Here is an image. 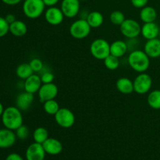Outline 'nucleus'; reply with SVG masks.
I'll return each instance as SVG.
<instances>
[{
  "instance_id": "obj_1",
  "label": "nucleus",
  "mask_w": 160,
  "mask_h": 160,
  "mask_svg": "<svg viewBox=\"0 0 160 160\" xmlns=\"http://www.w3.org/2000/svg\"><path fill=\"white\" fill-rule=\"evenodd\" d=\"M1 117L3 126L7 129L15 131L23 125V115L17 106H9L5 109Z\"/></svg>"
},
{
  "instance_id": "obj_2",
  "label": "nucleus",
  "mask_w": 160,
  "mask_h": 160,
  "mask_svg": "<svg viewBox=\"0 0 160 160\" xmlns=\"http://www.w3.org/2000/svg\"><path fill=\"white\" fill-rule=\"evenodd\" d=\"M128 62L132 70L138 73H145L150 66V58L144 50L135 49L130 52Z\"/></svg>"
},
{
  "instance_id": "obj_3",
  "label": "nucleus",
  "mask_w": 160,
  "mask_h": 160,
  "mask_svg": "<svg viewBox=\"0 0 160 160\" xmlns=\"http://www.w3.org/2000/svg\"><path fill=\"white\" fill-rule=\"evenodd\" d=\"M22 9L23 14L28 18L34 20L45 12V5L43 0H24Z\"/></svg>"
},
{
  "instance_id": "obj_4",
  "label": "nucleus",
  "mask_w": 160,
  "mask_h": 160,
  "mask_svg": "<svg viewBox=\"0 0 160 160\" xmlns=\"http://www.w3.org/2000/svg\"><path fill=\"white\" fill-rule=\"evenodd\" d=\"M90 52L95 59L104 60L110 55V44L106 39H95L91 43Z\"/></svg>"
},
{
  "instance_id": "obj_5",
  "label": "nucleus",
  "mask_w": 160,
  "mask_h": 160,
  "mask_svg": "<svg viewBox=\"0 0 160 160\" xmlns=\"http://www.w3.org/2000/svg\"><path fill=\"white\" fill-rule=\"evenodd\" d=\"M70 34L75 39H84L90 34L92 28L84 18L78 19L71 23Z\"/></svg>"
},
{
  "instance_id": "obj_6",
  "label": "nucleus",
  "mask_w": 160,
  "mask_h": 160,
  "mask_svg": "<svg viewBox=\"0 0 160 160\" xmlns=\"http://www.w3.org/2000/svg\"><path fill=\"white\" fill-rule=\"evenodd\" d=\"M142 26L134 19H125L120 26L121 34L128 39L136 38L141 34Z\"/></svg>"
},
{
  "instance_id": "obj_7",
  "label": "nucleus",
  "mask_w": 160,
  "mask_h": 160,
  "mask_svg": "<svg viewBox=\"0 0 160 160\" xmlns=\"http://www.w3.org/2000/svg\"><path fill=\"white\" fill-rule=\"evenodd\" d=\"M134 91L139 95H145L150 92L152 86V79L145 73H140L133 81Z\"/></svg>"
},
{
  "instance_id": "obj_8",
  "label": "nucleus",
  "mask_w": 160,
  "mask_h": 160,
  "mask_svg": "<svg viewBox=\"0 0 160 160\" xmlns=\"http://www.w3.org/2000/svg\"><path fill=\"white\" fill-rule=\"evenodd\" d=\"M54 117L56 123L62 128H70L75 123L74 113L67 108H60Z\"/></svg>"
},
{
  "instance_id": "obj_9",
  "label": "nucleus",
  "mask_w": 160,
  "mask_h": 160,
  "mask_svg": "<svg viewBox=\"0 0 160 160\" xmlns=\"http://www.w3.org/2000/svg\"><path fill=\"white\" fill-rule=\"evenodd\" d=\"M58 93H59V89L57 85L53 82L49 84H42L38 92L39 100L42 103L48 100L55 99Z\"/></svg>"
},
{
  "instance_id": "obj_10",
  "label": "nucleus",
  "mask_w": 160,
  "mask_h": 160,
  "mask_svg": "<svg viewBox=\"0 0 160 160\" xmlns=\"http://www.w3.org/2000/svg\"><path fill=\"white\" fill-rule=\"evenodd\" d=\"M44 16L47 23L52 26H58L62 23L65 17L60 8L56 6L48 7L44 12Z\"/></svg>"
},
{
  "instance_id": "obj_11",
  "label": "nucleus",
  "mask_w": 160,
  "mask_h": 160,
  "mask_svg": "<svg viewBox=\"0 0 160 160\" xmlns=\"http://www.w3.org/2000/svg\"><path fill=\"white\" fill-rule=\"evenodd\" d=\"M80 0H62L60 9L65 17L73 18L79 13L81 9Z\"/></svg>"
},
{
  "instance_id": "obj_12",
  "label": "nucleus",
  "mask_w": 160,
  "mask_h": 160,
  "mask_svg": "<svg viewBox=\"0 0 160 160\" xmlns=\"http://www.w3.org/2000/svg\"><path fill=\"white\" fill-rule=\"evenodd\" d=\"M45 155L46 152L42 144L34 142L28 147L25 156L27 160H44Z\"/></svg>"
},
{
  "instance_id": "obj_13",
  "label": "nucleus",
  "mask_w": 160,
  "mask_h": 160,
  "mask_svg": "<svg viewBox=\"0 0 160 160\" xmlns=\"http://www.w3.org/2000/svg\"><path fill=\"white\" fill-rule=\"evenodd\" d=\"M17 138L14 131L6 128L0 129V148H8L12 147L16 143Z\"/></svg>"
},
{
  "instance_id": "obj_14",
  "label": "nucleus",
  "mask_w": 160,
  "mask_h": 160,
  "mask_svg": "<svg viewBox=\"0 0 160 160\" xmlns=\"http://www.w3.org/2000/svg\"><path fill=\"white\" fill-rule=\"evenodd\" d=\"M42 85V82L40 75L37 74V73H33L31 76L24 80L23 89L25 92L34 95L35 93H38Z\"/></svg>"
},
{
  "instance_id": "obj_15",
  "label": "nucleus",
  "mask_w": 160,
  "mask_h": 160,
  "mask_svg": "<svg viewBox=\"0 0 160 160\" xmlns=\"http://www.w3.org/2000/svg\"><path fill=\"white\" fill-rule=\"evenodd\" d=\"M160 28L156 22L144 23L141 28V34L146 40L156 38L159 37Z\"/></svg>"
},
{
  "instance_id": "obj_16",
  "label": "nucleus",
  "mask_w": 160,
  "mask_h": 160,
  "mask_svg": "<svg viewBox=\"0 0 160 160\" xmlns=\"http://www.w3.org/2000/svg\"><path fill=\"white\" fill-rule=\"evenodd\" d=\"M44 149H45L46 154L51 155V156H56L62 152V144L60 141L54 138H48L43 144H42Z\"/></svg>"
},
{
  "instance_id": "obj_17",
  "label": "nucleus",
  "mask_w": 160,
  "mask_h": 160,
  "mask_svg": "<svg viewBox=\"0 0 160 160\" xmlns=\"http://www.w3.org/2000/svg\"><path fill=\"white\" fill-rule=\"evenodd\" d=\"M144 52L148 55L149 58L156 59L160 57V38L147 40L144 45Z\"/></svg>"
},
{
  "instance_id": "obj_18",
  "label": "nucleus",
  "mask_w": 160,
  "mask_h": 160,
  "mask_svg": "<svg viewBox=\"0 0 160 160\" xmlns=\"http://www.w3.org/2000/svg\"><path fill=\"white\" fill-rule=\"evenodd\" d=\"M33 102H34V95L24 91L17 95L16 98V106L21 111H26L29 109Z\"/></svg>"
},
{
  "instance_id": "obj_19",
  "label": "nucleus",
  "mask_w": 160,
  "mask_h": 160,
  "mask_svg": "<svg viewBox=\"0 0 160 160\" xmlns=\"http://www.w3.org/2000/svg\"><path fill=\"white\" fill-rule=\"evenodd\" d=\"M128 51V44L123 40L114 41L110 44V54L120 58L124 56Z\"/></svg>"
},
{
  "instance_id": "obj_20",
  "label": "nucleus",
  "mask_w": 160,
  "mask_h": 160,
  "mask_svg": "<svg viewBox=\"0 0 160 160\" xmlns=\"http://www.w3.org/2000/svg\"><path fill=\"white\" fill-rule=\"evenodd\" d=\"M116 87L117 90L122 94L129 95L134 91V83L128 78H119L116 83Z\"/></svg>"
},
{
  "instance_id": "obj_21",
  "label": "nucleus",
  "mask_w": 160,
  "mask_h": 160,
  "mask_svg": "<svg viewBox=\"0 0 160 160\" xmlns=\"http://www.w3.org/2000/svg\"><path fill=\"white\" fill-rule=\"evenodd\" d=\"M139 17H140L141 20L143 23L155 22L157 18V12H156V9L152 6H145V7L141 9Z\"/></svg>"
},
{
  "instance_id": "obj_22",
  "label": "nucleus",
  "mask_w": 160,
  "mask_h": 160,
  "mask_svg": "<svg viewBox=\"0 0 160 160\" xmlns=\"http://www.w3.org/2000/svg\"><path fill=\"white\" fill-rule=\"evenodd\" d=\"M9 32L15 37H23L28 32V26L22 20H15L9 24Z\"/></svg>"
},
{
  "instance_id": "obj_23",
  "label": "nucleus",
  "mask_w": 160,
  "mask_h": 160,
  "mask_svg": "<svg viewBox=\"0 0 160 160\" xmlns=\"http://www.w3.org/2000/svg\"><path fill=\"white\" fill-rule=\"evenodd\" d=\"M85 19L92 28H99L104 22V17L98 11H92L89 12Z\"/></svg>"
},
{
  "instance_id": "obj_24",
  "label": "nucleus",
  "mask_w": 160,
  "mask_h": 160,
  "mask_svg": "<svg viewBox=\"0 0 160 160\" xmlns=\"http://www.w3.org/2000/svg\"><path fill=\"white\" fill-rule=\"evenodd\" d=\"M148 105L153 109H160V90L149 92L147 98Z\"/></svg>"
},
{
  "instance_id": "obj_25",
  "label": "nucleus",
  "mask_w": 160,
  "mask_h": 160,
  "mask_svg": "<svg viewBox=\"0 0 160 160\" xmlns=\"http://www.w3.org/2000/svg\"><path fill=\"white\" fill-rule=\"evenodd\" d=\"M34 71L29 63H21L16 69V74L20 79L26 80L33 74Z\"/></svg>"
},
{
  "instance_id": "obj_26",
  "label": "nucleus",
  "mask_w": 160,
  "mask_h": 160,
  "mask_svg": "<svg viewBox=\"0 0 160 160\" xmlns=\"http://www.w3.org/2000/svg\"><path fill=\"white\" fill-rule=\"evenodd\" d=\"M48 131L46 128L43 127L37 128L33 132V139L34 142L39 144H43L48 138Z\"/></svg>"
},
{
  "instance_id": "obj_27",
  "label": "nucleus",
  "mask_w": 160,
  "mask_h": 160,
  "mask_svg": "<svg viewBox=\"0 0 160 160\" xmlns=\"http://www.w3.org/2000/svg\"><path fill=\"white\" fill-rule=\"evenodd\" d=\"M43 109L44 111L48 115L55 116V114L59 111L60 107L56 99H51L43 102Z\"/></svg>"
},
{
  "instance_id": "obj_28",
  "label": "nucleus",
  "mask_w": 160,
  "mask_h": 160,
  "mask_svg": "<svg viewBox=\"0 0 160 160\" xmlns=\"http://www.w3.org/2000/svg\"><path fill=\"white\" fill-rule=\"evenodd\" d=\"M104 65L106 68L109 70H115L120 66V60L119 58L117 56H114L112 55H109L106 59H104Z\"/></svg>"
},
{
  "instance_id": "obj_29",
  "label": "nucleus",
  "mask_w": 160,
  "mask_h": 160,
  "mask_svg": "<svg viewBox=\"0 0 160 160\" xmlns=\"http://www.w3.org/2000/svg\"><path fill=\"white\" fill-rule=\"evenodd\" d=\"M125 15L123 12L120 10H115L109 15V20L111 23L117 26H120L121 23L125 20Z\"/></svg>"
},
{
  "instance_id": "obj_30",
  "label": "nucleus",
  "mask_w": 160,
  "mask_h": 160,
  "mask_svg": "<svg viewBox=\"0 0 160 160\" xmlns=\"http://www.w3.org/2000/svg\"><path fill=\"white\" fill-rule=\"evenodd\" d=\"M15 134L17 135V138L20 139V140H25L28 138L30 134L29 128L25 125H21L19 128H17L15 131Z\"/></svg>"
},
{
  "instance_id": "obj_31",
  "label": "nucleus",
  "mask_w": 160,
  "mask_h": 160,
  "mask_svg": "<svg viewBox=\"0 0 160 160\" xmlns=\"http://www.w3.org/2000/svg\"><path fill=\"white\" fill-rule=\"evenodd\" d=\"M31 69L33 70L34 73H40L44 69V64L42 61L38 58H34L31 59L29 62Z\"/></svg>"
},
{
  "instance_id": "obj_32",
  "label": "nucleus",
  "mask_w": 160,
  "mask_h": 160,
  "mask_svg": "<svg viewBox=\"0 0 160 160\" xmlns=\"http://www.w3.org/2000/svg\"><path fill=\"white\" fill-rule=\"evenodd\" d=\"M9 32V24L5 17H0V38H3Z\"/></svg>"
},
{
  "instance_id": "obj_33",
  "label": "nucleus",
  "mask_w": 160,
  "mask_h": 160,
  "mask_svg": "<svg viewBox=\"0 0 160 160\" xmlns=\"http://www.w3.org/2000/svg\"><path fill=\"white\" fill-rule=\"evenodd\" d=\"M41 80H42V84H49L52 83L55 79V75L50 71H44L40 75Z\"/></svg>"
},
{
  "instance_id": "obj_34",
  "label": "nucleus",
  "mask_w": 160,
  "mask_h": 160,
  "mask_svg": "<svg viewBox=\"0 0 160 160\" xmlns=\"http://www.w3.org/2000/svg\"><path fill=\"white\" fill-rule=\"evenodd\" d=\"M131 2L133 5V6H134L135 8L142 9V8L147 6L148 0H131Z\"/></svg>"
},
{
  "instance_id": "obj_35",
  "label": "nucleus",
  "mask_w": 160,
  "mask_h": 160,
  "mask_svg": "<svg viewBox=\"0 0 160 160\" xmlns=\"http://www.w3.org/2000/svg\"><path fill=\"white\" fill-rule=\"evenodd\" d=\"M6 160H24L23 159L20 155L17 154V153H11V154L8 155L7 157L6 158Z\"/></svg>"
},
{
  "instance_id": "obj_36",
  "label": "nucleus",
  "mask_w": 160,
  "mask_h": 160,
  "mask_svg": "<svg viewBox=\"0 0 160 160\" xmlns=\"http://www.w3.org/2000/svg\"><path fill=\"white\" fill-rule=\"evenodd\" d=\"M4 4L8 5V6H16L19 4L22 0H1Z\"/></svg>"
},
{
  "instance_id": "obj_37",
  "label": "nucleus",
  "mask_w": 160,
  "mask_h": 160,
  "mask_svg": "<svg viewBox=\"0 0 160 160\" xmlns=\"http://www.w3.org/2000/svg\"><path fill=\"white\" fill-rule=\"evenodd\" d=\"M43 2L45 6L52 7V6H56V5L59 2V0H43Z\"/></svg>"
},
{
  "instance_id": "obj_38",
  "label": "nucleus",
  "mask_w": 160,
  "mask_h": 160,
  "mask_svg": "<svg viewBox=\"0 0 160 160\" xmlns=\"http://www.w3.org/2000/svg\"><path fill=\"white\" fill-rule=\"evenodd\" d=\"M5 19H6V20L8 22V23H9V24L13 23L15 20H16L15 16H14L13 14H12V13L7 14V15L6 16V17H5Z\"/></svg>"
},
{
  "instance_id": "obj_39",
  "label": "nucleus",
  "mask_w": 160,
  "mask_h": 160,
  "mask_svg": "<svg viewBox=\"0 0 160 160\" xmlns=\"http://www.w3.org/2000/svg\"><path fill=\"white\" fill-rule=\"evenodd\" d=\"M4 107H3V106H2V104L1 103V102H0V117H1L2 116V112H3V111H4Z\"/></svg>"
},
{
  "instance_id": "obj_40",
  "label": "nucleus",
  "mask_w": 160,
  "mask_h": 160,
  "mask_svg": "<svg viewBox=\"0 0 160 160\" xmlns=\"http://www.w3.org/2000/svg\"><path fill=\"white\" fill-rule=\"evenodd\" d=\"M80 1H85V0H80Z\"/></svg>"
},
{
  "instance_id": "obj_41",
  "label": "nucleus",
  "mask_w": 160,
  "mask_h": 160,
  "mask_svg": "<svg viewBox=\"0 0 160 160\" xmlns=\"http://www.w3.org/2000/svg\"><path fill=\"white\" fill-rule=\"evenodd\" d=\"M159 38H160V31H159Z\"/></svg>"
}]
</instances>
